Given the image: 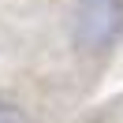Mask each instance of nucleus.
<instances>
[{
	"label": "nucleus",
	"mask_w": 123,
	"mask_h": 123,
	"mask_svg": "<svg viewBox=\"0 0 123 123\" xmlns=\"http://www.w3.org/2000/svg\"><path fill=\"white\" fill-rule=\"evenodd\" d=\"M123 37V0H78L71 11V41L82 52H108Z\"/></svg>",
	"instance_id": "obj_1"
},
{
	"label": "nucleus",
	"mask_w": 123,
	"mask_h": 123,
	"mask_svg": "<svg viewBox=\"0 0 123 123\" xmlns=\"http://www.w3.org/2000/svg\"><path fill=\"white\" fill-rule=\"evenodd\" d=\"M0 123H30L26 119V112L19 105H11V101H0Z\"/></svg>",
	"instance_id": "obj_2"
}]
</instances>
